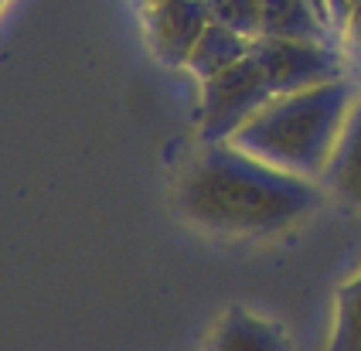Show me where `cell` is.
Instances as JSON below:
<instances>
[{"instance_id": "6da1fadb", "label": "cell", "mask_w": 361, "mask_h": 351, "mask_svg": "<svg viewBox=\"0 0 361 351\" xmlns=\"http://www.w3.org/2000/svg\"><path fill=\"white\" fill-rule=\"evenodd\" d=\"M324 202V185L242 154L204 144L184 167L174 205L191 226L228 239H269L303 222Z\"/></svg>"}, {"instance_id": "7a4b0ae2", "label": "cell", "mask_w": 361, "mask_h": 351, "mask_svg": "<svg viewBox=\"0 0 361 351\" xmlns=\"http://www.w3.org/2000/svg\"><path fill=\"white\" fill-rule=\"evenodd\" d=\"M355 99L358 89L348 75L314 89L273 96L225 144L239 147L242 154L259 157L297 178L321 181Z\"/></svg>"}, {"instance_id": "3957f363", "label": "cell", "mask_w": 361, "mask_h": 351, "mask_svg": "<svg viewBox=\"0 0 361 351\" xmlns=\"http://www.w3.org/2000/svg\"><path fill=\"white\" fill-rule=\"evenodd\" d=\"M273 99V89L262 75L252 51L239 65L219 72L215 79L201 82V106H198V130L204 144H225L232 133L249 123L262 106Z\"/></svg>"}, {"instance_id": "277c9868", "label": "cell", "mask_w": 361, "mask_h": 351, "mask_svg": "<svg viewBox=\"0 0 361 351\" xmlns=\"http://www.w3.org/2000/svg\"><path fill=\"white\" fill-rule=\"evenodd\" d=\"M252 58L259 62L273 96L300 92L314 85L344 79V51L334 42H300V38H252Z\"/></svg>"}, {"instance_id": "5b68a950", "label": "cell", "mask_w": 361, "mask_h": 351, "mask_svg": "<svg viewBox=\"0 0 361 351\" xmlns=\"http://www.w3.org/2000/svg\"><path fill=\"white\" fill-rule=\"evenodd\" d=\"M212 24L208 0H161L147 7L150 48L167 68H184L204 27Z\"/></svg>"}, {"instance_id": "8992f818", "label": "cell", "mask_w": 361, "mask_h": 351, "mask_svg": "<svg viewBox=\"0 0 361 351\" xmlns=\"http://www.w3.org/2000/svg\"><path fill=\"white\" fill-rule=\"evenodd\" d=\"M321 185L338 202L361 208V96L348 109V120L341 126V137L334 144Z\"/></svg>"}, {"instance_id": "52a82bcc", "label": "cell", "mask_w": 361, "mask_h": 351, "mask_svg": "<svg viewBox=\"0 0 361 351\" xmlns=\"http://www.w3.org/2000/svg\"><path fill=\"white\" fill-rule=\"evenodd\" d=\"M204 351H290V338L273 321H262L245 307H228L208 334Z\"/></svg>"}, {"instance_id": "ba28073f", "label": "cell", "mask_w": 361, "mask_h": 351, "mask_svg": "<svg viewBox=\"0 0 361 351\" xmlns=\"http://www.w3.org/2000/svg\"><path fill=\"white\" fill-rule=\"evenodd\" d=\"M259 35H266V38H300V42L341 44L314 0H262Z\"/></svg>"}, {"instance_id": "9c48e42d", "label": "cell", "mask_w": 361, "mask_h": 351, "mask_svg": "<svg viewBox=\"0 0 361 351\" xmlns=\"http://www.w3.org/2000/svg\"><path fill=\"white\" fill-rule=\"evenodd\" d=\"M249 51H252V38H245L235 27H228V24L212 18V24L204 27V35L198 38V44H195V51H191V58H188L184 68L198 82H204V79H215L225 68L239 65Z\"/></svg>"}, {"instance_id": "30bf717a", "label": "cell", "mask_w": 361, "mask_h": 351, "mask_svg": "<svg viewBox=\"0 0 361 351\" xmlns=\"http://www.w3.org/2000/svg\"><path fill=\"white\" fill-rule=\"evenodd\" d=\"M324 351H361V269L334 293V321Z\"/></svg>"}, {"instance_id": "8fae6325", "label": "cell", "mask_w": 361, "mask_h": 351, "mask_svg": "<svg viewBox=\"0 0 361 351\" xmlns=\"http://www.w3.org/2000/svg\"><path fill=\"white\" fill-rule=\"evenodd\" d=\"M212 18L235 27L245 38H259L262 27V0H208Z\"/></svg>"}, {"instance_id": "7c38bea8", "label": "cell", "mask_w": 361, "mask_h": 351, "mask_svg": "<svg viewBox=\"0 0 361 351\" xmlns=\"http://www.w3.org/2000/svg\"><path fill=\"white\" fill-rule=\"evenodd\" d=\"M324 7H327V24H331L334 38L344 44L348 24H351V11H355V0H324Z\"/></svg>"}, {"instance_id": "4fadbf2b", "label": "cell", "mask_w": 361, "mask_h": 351, "mask_svg": "<svg viewBox=\"0 0 361 351\" xmlns=\"http://www.w3.org/2000/svg\"><path fill=\"white\" fill-rule=\"evenodd\" d=\"M344 42H348V48H351L355 62L361 65V0H355V11H351V24H348Z\"/></svg>"}, {"instance_id": "5bb4252c", "label": "cell", "mask_w": 361, "mask_h": 351, "mask_svg": "<svg viewBox=\"0 0 361 351\" xmlns=\"http://www.w3.org/2000/svg\"><path fill=\"white\" fill-rule=\"evenodd\" d=\"M314 4H317V11H321L324 18H327V7H324V0H314Z\"/></svg>"}, {"instance_id": "9a60e30c", "label": "cell", "mask_w": 361, "mask_h": 351, "mask_svg": "<svg viewBox=\"0 0 361 351\" xmlns=\"http://www.w3.org/2000/svg\"><path fill=\"white\" fill-rule=\"evenodd\" d=\"M143 4H147V7H150V4H161V0H143Z\"/></svg>"}, {"instance_id": "2e32d148", "label": "cell", "mask_w": 361, "mask_h": 351, "mask_svg": "<svg viewBox=\"0 0 361 351\" xmlns=\"http://www.w3.org/2000/svg\"><path fill=\"white\" fill-rule=\"evenodd\" d=\"M0 4H4V0H0Z\"/></svg>"}]
</instances>
